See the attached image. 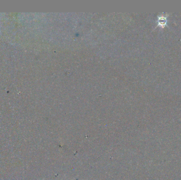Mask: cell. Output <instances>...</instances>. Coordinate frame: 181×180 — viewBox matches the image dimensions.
I'll return each mask as SVG.
<instances>
[{
  "mask_svg": "<svg viewBox=\"0 0 181 180\" xmlns=\"http://www.w3.org/2000/svg\"><path fill=\"white\" fill-rule=\"evenodd\" d=\"M169 16V14H167L166 16H164V15H162L160 17H158V24L156 26V27H160L161 28H165V26L167 25V18Z\"/></svg>",
  "mask_w": 181,
  "mask_h": 180,
  "instance_id": "obj_1",
  "label": "cell"
}]
</instances>
